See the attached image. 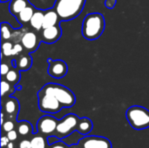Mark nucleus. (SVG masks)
<instances>
[{"mask_svg":"<svg viewBox=\"0 0 149 148\" xmlns=\"http://www.w3.org/2000/svg\"><path fill=\"white\" fill-rule=\"evenodd\" d=\"M105 26V18L102 14L98 12L89 13L82 23V36L87 40H95L102 35Z\"/></svg>","mask_w":149,"mask_h":148,"instance_id":"1","label":"nucleus"},{"mask_svg":"<svg viewBox=\"0 0 149 148\" xmlns=\"http://www.w3.org/2000/svg\"><path fill=\"white\" fill-rule=\"evenodd\" d=\"M86 0H56L53 9L64 21L77 17L82 11Z\"/></svg>","mask_w":149,"mask_h":148,"instance_id":"2","label":"nucleus"},{"mask_svg":"<svg viewBox=\"0 0 149 148\" xmlns=\"http://www.w3.org/2000/svg\"><path fill=\"white\" fill-rule=\"evenodd\" d=\"M129 125L135 130L140 131L149 127V111L141 106H133L126 113Z\"/></svg>","mask_w":149,"mask_h":148,"instance_id":"3","label":"nucleus"},{"mask_svg":"<svg viewBox=\"0 0 149 148\" xmlns=\"http://www.w3.org/2000/svg\"><path fill=\"white\" fill-rule=\"evenodd\" d=\"M45 91L52 93L63 106L64 108H69L74 106L76 102V98L74 93L67 87L56 84L48 83L42 87Z\"/></svg>","mask_w":149,"mask_h":148,"instance_id":"4","label":"nucleus"},{"mask_svg":"<svg viewBox=\"0 0 149 148\" xmlns=\"http://www.w3.org/2000/svg\"><path fill=\"white\" fill-rule=\"evenodd\" d=\"M79 119L77 115L70 113L58 121L57 128L53 135L59 140H63L77 131Z\"/></svg>","mask_w":149,"mask_h":148,"instance_id":"5","label":"nucleus"},{"mask_svg":"<svg viewBox=\"0 0 149 148\" xmlns=\"http://www.w3.org/2000/svg\"><path fill=\"white\" fill-rule=\"evenodd\" d=\"M38 108L41 112L53 114L61 111L63 106L61 103L50 92L45 91L43 88L38 93Z\"/></svg>","mask_w":149,"mask_h":148,"instance_id":"6","label":"nucleus"},{"mask_svg":"<svg viewBox=\"0 0 149 148\" xmlns=\"http://www.w3.org/2000/svg\"><path fill=\"white\" fill-rule=\"evenodd\" d=\"M80 148H112L111 141L101 136H84L78 143Z\"/></svg>","mask_w":149,"mask_h":148,"instance_id":"7","label":"nucleus"},{"mask_svg":"<svg viewBox=\"0 0 149 148\" xmlns=\"http://www.w3.org/2000/svg\"><path fill=\"white\" fill-rule=\"evenodd\" d=\"M58 121V120L56 118L50 115H45L41 117L37 123L38 133L47 136L53 135L57 128Z\"/></svg>","mask_w":149,"mask_h":148,"instance_id":"8","label":"nucleus"},{"mask_svg":"<svg viewBox=\"0 0 149 148\" xmlns=\"http://www.w3.org/2000/svg\"><path fill=\"white\" fill-rule=\"evenodd\" d=\"M47 62L49 64L47 72L51 77L59 79L66 75L68 71V66L65 61L61 59L52 60V58H48Z\"/></svg>","mask_w":149,"mask_h":148,"instance_id":"9","label":"nucleus"},{"mask_svg":"<svg viewBox=\"0 0 149 148\" xmlns=\"http://www.w3.org/2000/svg\"><path fill=\"white\" fill-rule=\"evenodd\" d=\"M61 34L62 31L58 24L54 26L44 28L40 33V39L45 44H53L59 39Z\"/></svg>","mask_w":149,"mask_h":148,"instance_id":"10","label":"nucleus"},{"mask_svg":"<svg viewBox=\"0 0 149 148\" xmlns=\"http://www.w3.org/2000/svg\"><path fill=\"white\" fill-rule=\"evenodd\" d=\"M39 42L40 41L38 38V36L32 31H28V32L24 33L21 38L22 45L29 52L37 51V49L38 48V45H39Z\"/></svg>","mask_w":149,"mask_h":148,"instance_id":"11","label":"nucleus"},{"mask_svg":"<svg viewBox=\"0 0 149 148\" xmlns=\"http://www.w3.org/2000/svg\"><path fill=\"white\" fill-rule=\"evenodd\" d=\"M59 17L56 10L54 9L48 10L45 11V16H44V23H43V29L54 26L59 24Z\"/></svg>","mask_w":149,"mask_h":148,"instance_id":"12","label":"nucleus"},{"mask_svg":"<svg viewBox=\"0 0 149 148\" xmlns=\"http://www.w3.org/2000/svg\"><path fill=\"white\" fill-rule=\"evenodd\" d=\"M29 0H11L9 6L10 12L17 17L24 8H26L28 5H30Z\"/></svg>","mask_w":149,"mask_h":148,"instance_id":"13","label":"nucleus"},{"mask_svg":"<svg viewBox=\"0 0 149 148\" xmlns=\"http://www.w3.org/2000/svg\"><path fill=\"white\" fill-rule=\"evenodd\" d=\"M3 109L5 113L10 116H17L18 110H19V103L17 99L15 98H9L6 99L4 105H3Z\"/></svg>","mask_w":149,"mask_h":148,"instance_id":"14","label":"nucleus"},{"mask_svg":"<svg viewBox=\"0 0 149 148\" xmlns=\"http://www.w3.org/2000/svg\"><path fill=\"white\" fill-rule=\"evenodd\" d=\"M93 127V121L90 119H88L86 117L80 118L79 121V124H78L77 132H79L80 134L85 136V135L89 134L92 132Z\"/></svg>","mask_w":149,"mask_h":148,"instance_id":"15","label":"nucleus"},{"mask_svg":"<svg viewBox=\"0 0 149 148\" xmlns=\"http://www.w3.org/2000/svg\"><path fill=\"white\" fill-rule=\"evenodd\" d=\"M44 16H45V12L39 10H36V11L34 12L30 24L31 25V27L33 29H35L36 31H40L41 29H43V23H44Z\"/></svg>","mask_w":149,"mask_h":148,"instance_id":"16","label":"nucleus"},{"mask_svg":"<svg viewBox=\"0 0 149 148\" xmlns=\"http://www.w3.org/2000/svg\"><path fill=\"white\" fill-rule=\"evenodd\" d=\"M36 11V9L34 8V6L32 4L28 5L26 8H24L16 17L17 18V20L20 23H30L34 12Z\"/></svg>","mask_w":149,"mask_h":148,"instance_id":"17","label":"nucleus"},{"mask_svg":"<svg viewBox=\"0 0 149 148\" xmlns=\"http://www.w3.org/2000/svg\"><path fill=\"white\" fill-rule=\"evenodd\" d=\"M16 68H17L19 71H28L32 64V59L30 57L29 54L26 55H21L17 58L16 60Z\"/></svg>","mask_w":149,"mask_h":148,"instance_id":"18","label":"nucleus"},{"mask_svg":"<svg viewBox=\"0 0 149 148\" xmlns=\"http://www.w3.org/2000/svg\"><path fill=\"white\" fill-rule=\"evenodd\" d=\"M17 132L20 135L22 136H26L33 133V128L31 124L29 121L23 120L19 122L18 126H17Z\"/></svg>","mask_w":149,"mask_h":148,"instance_id":"19","label":"nucleus"},{"mask_svg":"<svg viewBox=\"0 0 149 148\" xmlns=\"http://www.w3.org/2000/svg\"><path fill=\"white\" fill-rule=\"evenodd\" d=\"M5 79L10 82V84L13 85H17V82L20 79V74H19V70L17 68H14V69H10L9 71V72L5 75Z\"/></svg>","mask_w":149,"mask_h":148,"instance_id":"20","label":"nucleus"},{"mask_svg":"<svg viewBox=\"0 0 149 148\" xmlns=\"http://www.w3.org/2000/svg\"><path fill=\"white\" fill-rule=\"evenodd\" d=\"M1 34L3 40H8L11 38L12 34V28L8 23L3 22L1 24Z\"/></svg>","mask_w":149,"mask_h":148,"instance_id":"21","label":"nucleus"},{"mask_svg":"<svg viewBox=\"0 0 149 148\" xmlns=\"http://www.w3.org/2000/svg\"><path fill=\"white\" fill-rule=\"evenodd\" d=\"M31 148H45L46 140L42 136H37L31 139Z\"/></svg>","mask_w":149,"mask_h":148,"instance_id":"22","label":"nucleus"},{"mask_svg":"<svg viewBox=\"0 0 149 148\" xmlns=\"http://www.w3.org/2000/svg\"><path fill=\"white\" fill-rule=\"evenodd\" d=\"M13 47L14 46L10 42H3L2 44V54L6 57L12 55Z\"/></svg>","mask_w":149,"mask_h":148,"instance_id":"23","label":"nucleus"},{"mask_svg":"<svg viewBox=\"0 0 149 148\" xmlns=\"http://www.w3.org/2000/svg\"><path fill=\"white\" fill-rule=\"evenodd\" d=\"M10 90V83L7 80L2 79L1 81V96L3 97L5 93H7Z\"/></svg>","mask_w":149,"mask_h":148,"instance_id":"24","label":"nucleus"},{"mask_svg":"<svg viewBox=\"0 0 149 148\" xmlns=\"http://www.w3.org/2000/svg\"><path fill=\"white\" fill-rule=\"evenodd\" d=\"M2 128H3V130L4 132L8 133V132H10V131H11V130L14 129V124H13L12 121L7 120V121H5V122L2 125Z\"/></svg>","mask_w":149,"mask_h":148,"instance_id":"25","label":"nucleus"},{"mask_svg":"<svg viewBox=\"0 0 149 148\" xmlns=\"http://www.w3.org/2000/svg\"><path fill=\"white\" fill-rule=\"evenodd\" d=\"M49 148H69V146L68 145H66L63 140H58V141H57L56 143H54V144H52V145H51Z\"/></svg>","mask_w":149,"mask_h":148,"instance_id":"26","label":"nucleus"},{"mask_svg":"<svg viewBox=\"0 0 149 148\" xmlns=\"http://www.w3.org/2000/svg\"><path fill=\"white\" fill-rule=\"evenodd\" d=\"M23 45H21L20 44H14V47H13V51H12V55H17L20 52H22L23 51Z\"/></svg>","mask_w":149,"mask_h":148,"instance_id":"27","label":"nucleus"},{"mask_svg":"<svg viewBox=\"0 0 149 148\" xmlns=\"http://www.w3.org/2000/svg\"><path fill=\"white\" fill-rule=\"evenodd\" d=\"M7 137L9 138L10 141L16 140L17 138V133L15 130H11V131H10V132L7 133Z\"/></svg>","mask_w":149,"mask_h":148,"instance_id":"28","label":"nucleus"},{"mask_svg":"<svg viewBox=\"0 0 149 148\" xmlns=\"http://www.w3.org/2000/svg\"><path fill=\"white\" fill-rule=\"evenodd\" d=\"M58 140H59L58 137H56L55 135H49V136L47 137V144H48L49 146H51V145L56 143V142L58 141Z\"/></svg>","mask_w":149,"mask_h":148,"instance_id":"29","label":"nucleus"},{"mask_svg":"<svg viewBox=\"0 0 149 148\" xmlns=\"http://www.w3.org/2000/svg\"><path fill=\"white\" fill-rule=\"evenodd\" d=\"M19 148H31V143L30 140H24L19 143Z\"/></svg>","mask_w":149,"mask_h":148,"instance_id":"30","label":"nucleus"},{"mask_svg":"<svg viewBox=\"0 0 149 148\" xmlns=\"http://www.w3.org/2000/svg\"><path fill=\"white\" fill-rule=\"evenodd\" d=\"M10 70V67L6 64H2L1 65V74H2V76H5L9 72Z\"/></svg>","mask_w":149,"mask_h":148,"instance_id":"31","label":"nucleus"},{"mask_svg":"<svg viewBox=\"0 0 149 148\" xmlns=\"http://www.w3.org/2000/svg\"><path fill=\"white\" fill-rule=\"evenodd\" d=\"M116 4V0H106L105 5L108 9H113Z\"/></svg>","mask_w":149,"mask_h":148,"instance_id":"32","label":"nucleus"},{"mask_svg":"<svg viewBox=\"0 0 149 148\" xmlns=\"http://www.w3.org/2000/svg\"><path fill=\"white\" fill-rule=\"evenodd\" d=\"M10 141V140H9V138L6 136H3L2 138H1V147L3 148L4 147H7L8 146V144L10 143L9 142Z\"/></svg>","mask_w":149,"mask_h":148,"instance_id":"33","label":"nucleus"},{"mask_svg":"<svg viewBox=\"0 0 149 148\" xmlns=\"http://www.w3.org/2000/svg\"><path fill=\"white\" fill-rule=\"evenodd\" d=\"M69 148H80V147L78 144H73V145L69 146Z\"/></svg>","mask_w":149,"mask_h":148,"instance_id":"34","label":"nucleus"},{"mask_svg":"<svg viewBox=\"0 0 149 148\" xmlns=\"http://www.w3.org/2000/svg\"><path fill=\"white\" fill-rule=\"evenodd\" d=\"M7 148H13V144L12 143H9L8 146H7Z\"/></svg>","mask_w":149,"mask_h":148,"instance_id":"35","label":"nucleus"},{"mask_svg":"<svg viewBox=\"0 0 149 148\" xmlns=\"http://www.w3.org/2000/svg\"><path fill=\"white\" fill-rule=\"evenodd\" d=\"M8 1H10V0H1L2 3H5V2H8Z\"/></svg>","mask_w":149,"mask_h":148,"instance_id":"36","label":"nucleus"}]
</instances>
